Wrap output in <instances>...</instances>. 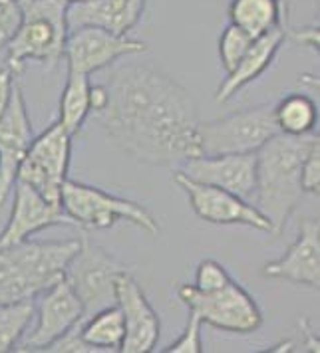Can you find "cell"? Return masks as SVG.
<instances>
[{"label":"cell","instance_id":"cell-1","mask_svg":"<svg viewBox=\"0 0 320 353\" xmlns=\"http://www.w3.org/2000/svg\"><path fill=\"white\" fill-rule=\"evenodd\" d=\"M97 121L124 153L153 167H181L201 155L199 113L191 94L156 68L126 64L104 81Z\"/></svg>","mask_w":320,"mask_h":353},{"label":"cell","instance_id":"cell-2","mask_svg":"<svg viewBox=\"0 0 320 353\" xmlns=\"http://www.w3.org/2000/svg\"><path fill=\"white\" fill-rule=\"evenodd\" d=\"M319 133H276L256 151L255 207L271 223V234H281L303 199L301 169Z\"/></svg>","mask_w":320,"mask_h":353},{"label":"cell","instance_id":"cell-3","mask_svg":"<svg viewBox=\"0 0 320 353\" xmlns=\"http://www.w3.org/2000/svg\"><path fill=\"white\" fill-rule=\"evenodd\" d=\"M82 241H26L0 246V304L36 300L62 280Z\"/></svg>","mask_w":320,"mask_h":353},{"label":"cell","instance_id":"cell-4","mask_svg":"<svg viewBox=\"0 0 320 353\" xmlns=\"http://www.w3.org/2000/svg\"><path fill=\"white\" fill-rule=\"evenodd\" d=\"M22 22L4 46V65L18 76L28 62L48 70L64 58L68 36V4L62 0H20Z\"/></svg>","mask_w":320,"mask_h":353},{"label":"cell","instance_id":"cell-5","mask_svg":"<svg viewBox=\"0 0 320 353\" xmlns=\"http://www.w3.org/2000/svg\"><path fill=\"white\" fill-rule=\"evenodd\" d=\"M60 207L72 219L74 226L86 230H106L120 221H126L140 226L149 236H158L161 232L158 219L144 205L80 181H66L60 193Z\"/></svg>","mask_w":320,"mask_h":353},{"label":"cell","instance_id":"cell-6","mask_svg":"<svg viewBox=\"0 0 320 353\" xmlns=\"http://www.w3.org/2000/svg\"><path fill=\"white\" fill-rule=\"evenodd\" d=\"M177 298L201 323L221 332L247 336L255 334L265 323L261 305L233 278L215 292H199L191 284H181L177 288Z\"/></svg>","mask_w":320,"mask_h":353},{"label":"cell","instance_id":"cell-7","mask_svg":"<svg viewBox=\"0 0 320 353\" xmlns=\"http://www.w3.org/2000/svg\"><path fill=\"white\" fill-rule=\"evenodd\" d=\"M281 133L271 103L245 108L219 119L199 123L201 155L256 153L271 137Z\"/></svg>","mask_w":320,"mask_h":353},{"label":"cell","instance_id":"cell-8","mask_svg":"<svg viewBox=\"0 0 320 353\" xmlns=\"http://www.w3.org/2000/svg\"><path fill=\"white\" fill-rule=\"evenodd\" d=\"M131 266L112 256L102 246L82 239L78 252L66 266L64 278L84 305V318L115 304V280Z\"/></svg>","mask_w":320,"mask_h":353},{"label":"cell","instance_id":"cell-9","mask_svg":"<svg viewBox=\"0 0 320 353\" xmlns=\"http://www.w3.org/2000/svg\"><path fill=\"white\" fill-rule=\"evenodd\" d=\"M72 157V135L56 121L34 137L24 159L18 167L17 181L26 183L34 191L60 205V193L68 181Z\"/></svg>","mask_w":320,"mask_h":353},{"label":"cell","instance_id":"cell-10","mask_svg":"<svg viewBox=\"0 0 320 353\" xmlns=\"http://www.w3.org/2000/svg\"><path fill=\"white\" fill-rule=\"evenodd\" d=\"M144 52H147V44L128 34L112 32L100 26H76L66 36L64 60L70 72L92 76L126 56Z\"/></svg>","mask_w":320,"mask_h":353},{"label":"cell","instance_id":"cell-11","mask_svg":"<svg viewBox=\"0 0 320 353\" xmlns=\"http://www.w3.org/2000/svg\"><path fill=\"white\" fill-rule=\"evenodd\" d=\"M173 181L187 194L193 212L211 225H241L256 228L271 234V223L256 209L251 201L241 199L239 194L229 193L225 189L193 181L181 171L173 173Z\"/></svg>","mask_w":320,"mask_h":353},{"label":"cell","instance_id":"cell-12","mask_svg":"<svg viewBox=\"0 0 320 353\" xmlns=\"http://www.w3.org/2000/svg\"><path fill=\"white\" fill-rule=\"evenodd\" d=\"M34 300V330L22 337L17 352H46L52 341L84 320V305L76 292L62 278Z\"/></svg>","mask_w":320,"mask_h":353},{"label":"cell","instance_id":"cell-13","mask_svg":"<svg viewBox=\"0 0 320 353\" xmlns=\"http://www.w3.org/2000/svg\"><path fill=\"white\" fill-rule=\"evenodd\" d=\"M115 304L122 310L126 336L122 353H149L156 350L161 336V321L156 307L147 300L142 284L133 272H124L115 280Z\"/></svg>","mask_w":320,"mask_h":353},{"label":"cell","instance_id":"cell-14","mask_svg":"<svg viewBox=\"0 0 320 353\" xmlns=\"http://www.w3.org/2000/svg\"><path fill=\"white\" fill-rule=\"evenodd\" d=\"M179 171L193 181L225 189L241 199H255L256 155L255 153H225V155H197L187 159Z\"/></svg>","mask_w":320,"mask_h":353},{"label":"cell","instance_id":"cell-15","mask_svg":"<svg viewBox=\"0 0 320 353\" xmlns=\"http://www.w3.org/2000/svg\"><path fill=\"white\" fill-rule=\"evenodd\" d=\"M32 121L20 83H15L10 103L0 117V207L12 193L18 167L32 143Z\"/></svg>","mask_w":320,"mask_h":353},{"label":"cell","instance_id":"cell-16","mask_svg":"<svg viewBox=\"0 0 320 353\" xmlns=\"http://www.w3.org/2000/svg\"><path fill=\"white\" fill-rule=\"evenodd\" d=\"M15 201L10 219L0 232V246L17 244L34 234L52 228V226H74L72 219L66 214L60 205L50 203L26 183L17 181L12 187Z\"/></svg>","mask_w":320,"mask_h":353},{"label":"cell","instance_id":"cell-17","mask_svg":"<svg viewBox=\"0 0 320 353\" xmlns=\"http://www.w3.org/2000/svg\"><path fill=\"white\" fill-rule=\"evenodd\" d=\"M263 276L285 280L294 286L319 290L320 286V221L303 219L299 236L281 258L263 266Z\"/></svg>","mask_w":320,"mask_h":353},{"label":"cell","instance_id":"cell-18","mask_svg":"<svg viewBox=\"0 0 320 353\" xmlns=\"http://www.w3.org/2000/svg\"><path fill=\"white\" fill-rule=\"evenodd\" d=\"M287 22V20H285ZM285 22L276 28H272L269 32L256 36L251 44V48L247 50V54L241 58V62L225 78L215 94L217 103H225L231 97H235L241 90H245L249 83L256 81L274 62L276 54L281 46L287 42V34H285Z\"/></svg>","mask_w":320,"mask_h":353},{"label":"cell","instance_id":"cell-19","mask_svg":"<svg viewBox=\"0 0 320 353\" xmlns=\"http://www.w3.org/2000/svg\"><path fill=\"white\" fill-rule=\"evenodd\" d=\"M147 0H82L68 6V28L100 26L117 34H128L138 26Z\"/></svg>","mask_w":320,"mask_h":353},{"label":"cell","instance_id":"cell-20","mask_svg":"<svg viewBox=\"0 0 320 353\" xmlns=\"http://www.w3.org/2000/svg\"><path fill=\"white\" fill-rule=\"evenodd\" d=\"M227 14L231 24L243 28L253 38L281 26L287 20L283 0H231Z\"/></svg>","mask_w":320,"mask_h":353},{"label":"cell","instance_id":"cell-21","mask_svg":"<svg viewBox=\"0 0 320 353\" xmlns=\"http://www.w3.org/2000/svg\"><path fill=\"white\" fill-rule=\"evenodd\" d=\"M80 337L92 352H120L126 336L124 316L117 304L94 312L80 321Z\"/></svg>","mask_w":320,"mask_h":353},{"label":"cell","instance_id":"cell-22","mask_svg":"<svg viewBox=\"0 0 320 353\" xmlns=\"http://www.w3.org/2000/svg\"><path fill=\"white\" fill-rule=\"evenodd\" d=\"M90 88H92L90 76L68 70L64 90L60 96L58 123L72 137L80 133L88 115L92 113V110H90Z\"/></svg>","mask_w":320,"mask_h":353},{"label":"cell","instance_id":"cell-23","mask_svg":"<svg viewBox=\"0 0 320 353\" xmlns=\"http://www.w3.org/2000/svg\"><path fill=\"white\" fill-rule=\"evenodd\" d=\"M274 121L285 135H308L319 128V103L306 94H288L272 105Z\"/></svg>","mask_w":320,"mask_h":353},{"label":"cell","instance_id":"cell-24","mask_svg":"<svg viewBox=\"0 0 320 353\" xmlns=\"http://www.w3.org/2000/svg\"><path fill=\"white\" fill-rule=\"evenodd\" d=\"M34 320V300L0 304V353L15 352Z\"/></svg>","mask_w":320,"mask_h":353},{"label":"cell","instance_id":"cell-25","mask_svg":"<svg viewBox=\"0 0 320 353\" xmlns=\"http://www.w3.org/2000/svg\"><path fill=\"white\" fill-rule=\"evenodd\" d=\"M253 40L255 38L251 34L229 22V26L219 36V60H221V68L225 70V74H229L235 65L239 64L241 58L247 54V50L251 48Z\"/></svg>","mask_w":320,"mask_h":353},{"label":"cell","instance_id":"cell-26","mask_svg":"<svg viewBox=\"0 0 320 353\" xmlns=\"http://www.w3.org/2000/svg\"><path fill=\"white\" fill-rule=\"evenodd\" d=\"M231 280V276L227 272L221 262L217 260H201L197 264V270H195V282L191 286L199 292H215V290L223 288L225 284Z\"/></svg>","mask_w":320,"mask_h":353},{"label":"cell","instance_id":"cell-27","mask_svg":"<svg viewBox=\"0 0 320 353\" xmlns=\"http://www.w3.org/2000/svg\"><path fill=\"white\" fill-rule=\"evenodd\" d=\"M201 320L189 314V321L183 330V334L177 337L173 343L163 347L165 353H203V337H201Z\"/></svg>","mask_w":320,"mask_h":353},{"label":"cell","instance_id":"cell-28","mask_svg":"<svg viewBox=\"0 0 320 353\" xmlns=\"http://www.w3.org/2000/svg\"><path fill=\"white\" fill-rule=\"evenodd\" d=\"M22 22L20 0H0V54Z\"/></svg>","mask_w":320,"mask_h":353},{"label":"cell","instance_id":"cell-29","mask_svg":"<svg viewBox=\"0 0 320 353\" xmlns=\"http://www.w3.org/2000/svg\"><path fill=\"white\" fill-rule=\"evenodd\" d=\"M301 187L303 193L317 194L319 196L320 189V139L310 147V151L306 153L303 161V169H301Z\"/></svg>","mask_w":320,"mask_h":353},{"label":"cell","instance_id":"cell-30","mask_svg":"<svg viewBox=\"0 0 320 353\" xmlns=\"http://www.w3.org/2000/svg\"><path fill=\"white\" fill-rule=\"evenodd\" d=\"M80 321L74 325V327H70L66 334L58 337L56 341H52L48 347H46V352L52 353H94L92 352V347L88 345V343H84V339L80 337Z\"/></svg>","mask_w":320,"mask_h":353},{"label":"cell","instance_id":"cell-31","mask_svg":"<svg viewBox=\"0 0 320 353\" xmlns=\"http://www.w3.org/2000/svg\"><path fill=\"white\" fill-rule=\"evenodd\" d=\"M285 34H287V38H290L294 44L304 46V48L317 50V52H319V44H320L319 26H303V28H292V26H288V22H285Z\"/></svg>","mask_w":320,"mask_h":353},{"label":"cell","instance_id":"cell-32","mask_svg":"<svg viewBox=\"0 0 320 353\" xmlns=\"http://www.w3.org/2000/svg\"><path fill=\"white\" fill-rule=\"evenodd\" d=\"M15 83H17V76L12 74V70L8 65H2L0 68V117L4 115L8 103H10Z\"/></svg>","mask_w":320,"mask_h":353},{"label":"cell","instance_id":"cell-33","mask_svg":"<svg viewBox=\"0 0 320 353\" xmlns=\"http://www.w3.org/2000/svg\"><path fill=\"white\" fill-rule=\"evenodd\" d=\"M301 327H303V334H304V337H306V341L303 343V347H306V352L319 353L320 352V341H319V337L314 336L312 327L308 325V321L306 320L301 321Z\"/></svg>","mask_w":320,"mask_h":353},{"label":"cell","instance_id":"cell-34","mask_svg":"<svg viewBox=\"0 0 320 353\" xmlns=\"http://www.w3.org/2000/svg\"><path fill=\"white\" fill-rule=\"evenodd\" d=\"M62 2H66L70 6V4H76V2H82V0H62Z\"/></svg>","mask_w":320,"mask_h":353}]
</instances>
